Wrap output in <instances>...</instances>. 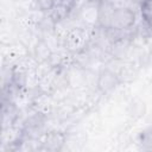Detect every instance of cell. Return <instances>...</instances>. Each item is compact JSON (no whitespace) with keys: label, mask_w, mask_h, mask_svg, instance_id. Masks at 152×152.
Wrapping results in <instances>:
<instances>
[{"label":"cell","mask_w":152,"mask_h":152,"mask_svg":"<svg viewBox=\"0 0 152 152\" xmlns=\"http://www.w3.org/2000/svg\"><path fill=\"white\" fill-rule=\"evenodd\" d=\"M120 83L119 76L109 70V69H103L100 71V74L97 75V80H96V86L97 89L101 93H109L113 89H115Z\"/></svg>","instance_id":"7a4b0ae2"},{"label":"cell","mask_w":152,"mask_h":152,"mask_svg":"<svg viewBox=\"0 0 152 152\" xmlns=\"http://www.w3.org/2000/svg\"><path fill=\"white\" fill-rule=\"evenodd\" d=\"M57 1L58 0H32L34 7L38 11L46 12V13H49L53 8V6L57 4Z\"/></svg>","instance_id":"5b68a950"},{"label":"cell","mask_w":152,"mask_h":152,"mask_svg":"<svg viewBox=\"0 0 152 152\" xmlns=\"http://www.w3.org/2000/svg\"><path fill=\"white\" fill-rule=\"evenodd\" d=\"M135 23L137 12L133 8L128 6H115L110 15L108 30L114 32L128 31L135 25Z\"/></svg>","instance_id":"6da1fadb"},{"label":"cell","mask_w":152,"mask_h":152,"mask_svg":"<svg viewBox=\"0 0 152 152\" xmlns=\"http://www.w3.org/2000/svg\"><path fill=\"white\" fill-rule=\"evenodd\" d=\"M140 15L147 26L152 25V0L140 1Z\"/></svg>","instance_id":"277c9868"},{"label":"cell","mask_w":152,"mask_h":152,"mask_svg":"<svg viewBox=\"0 0 152 152\" xmlns=\"http://www.w3.org/2000/svg\"><path fill=\"white\" fill-rule=\"evenodd\" d=\"M86 32L80 28V27H75L74 30H71L68 34H66V38H65V42L69 46L70 50H77L80 48H82L86 43Z\"/></svg>","instance_id":"3957f363"}]
</instances>
